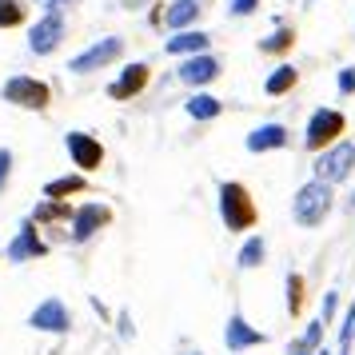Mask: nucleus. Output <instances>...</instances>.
I'll return each instance as SVG.
<instances>
[{"mask_svg":"<svg viewBox=\"0 0 355 355\" xmlns=\"http://www.w3.org/2000/svg\"><path fill=\"white\" fill-rule=\"evenodd\" d=\"M291 132L279 124V120H268V124H259V128L248 132V140H243V148L252 152V156H263V152H279V148H288Z\"/></svg>","mask_w":355,"mask_h":355,"instance_id":"13","label":"nucleus"},{"mask_svg":"<svg viewBox=\"0 0 355 355\" xmlns=\"http://www.w3.org/2000/svg\"><path fill=\"white\" fill-rule=\"evenodd\" d=\"M211 49V33H200V28H184V33L168 36V44H164V52L168 56H200V52Z\"/></svg>","mask_w":355,"mask_h":355,"instance_id":"16","label":"nucleus"},{"mask_svg":"<svg viewBox=\"0 0 355 355\" xmlns=\"http://www.w3.org/2000/svg\"><path fill=\"white\" fill-rule=\"evenodd\" d=\"M64 33H68V24H64V17H60V8H49V12L28 28V49H33L36 56H52V52L64 44Z\"/></svg>","mask_w":355,"mask_h":355,"instance_id":"7","label":"nucleus"},{"mask_svg":"<svg viewBox=\"0 0 355 355\" xmlns=\"http://www.w3.org/2000/svg\"><path fill=\"white\" fill-rule=\"evenodd\" d=\"M28 17V8L20 0H0V28H20Z\"/></svg>","mask_w":355,"mask_h":355,"instance_id":"23","label":"nucleus"},{"mask_svg":"<svg viewBox=\"0 0 355 355\" xmlns=\"http://www.w3.org/2000/svg\"><path fill=\"white\" fill-rule=\"evenodd\" d=\"M124 56V40L120 36H100L96 44H88L84 52H76L72 60H68V68L76 72V76H88V72H100V68L116 64Z\"/></svg>","mask_w":355,"mask_h":355,"instance_id":"6","label":"nucleus"},{"mask_svg":"<svg viewBox=\"0 0 355 355\" xmlns=\"http://www.w3.org/2000/svg\"><path fill=\"white\" fill-rule=\"evenodd\" d=\"M291 44H295V28H275L272 36H259L263 56H284V52H291Z\"/></svg>","mask_w":355,"mask_h":355,"instance_id":"22","label":"nucleus"},{"mask_svg":"<svg viewBox=\"0 0 355 355\" xmlns=\"http://www.w3.org/2000/svg\"><path fill=\"white\" fill-rule=\"evenodd\" d=\"M259 8V0H227V12L232 17H252Z\"/></svg>","mask_w":355,"mask_h":355,"instance_id":"31","label":"nucleus"},{"mask_svg":"<svg viewBox=\"0 0 355 355\" xmlns=\"http://www.w3.org/2000/svg\"><path fill=\"white\" fill-rule=\"evenodd\" d=\"M263 256H268V240L252 232V236L240 243V252H236V268H240V272H252V268L263 263Z\"/></svg>","mask_w":355,"mask_h":355,"instance_id":"19","label":"nucleus"},{"mask_svg":"<svg viewBox=\"0 0 355 355\" xmlns=\"http://www.w3.org/2000/svg\"><path fill=\"white\" fill-rule=\"evenodd\" d=\"M0 100H8V104H17V108H28V112H44L52 104V88L44 80L20 72V76H8V80H4Z\"/></svg>","mask_w":355,"mask_h":355,"instance_id":"5","label":"nucleus"},{"mask_svg":"<svg viewBox=\"0 0 355 355\" xmlns=\"http://www.w3.org/2000/svg\"><path fill=\"white\" fill-rule=\"evenodd\" d=\"M176 76L184 84H192L196 92L204 88V84H211L216 76H220V60L211 56V52H200V56H188V60H180Z\"/></svg>","mask_w":355,"mask_h":355,"instance_id":"14","label":"nucleus"},{"mask_svg":"<svg viewBox=\"0 0 355 355\" xmlns=\"http://www.w3.org/2000/svg\"><path fill=\"white\" fill-rule=\"evenodd\" d=\"M148 80H152V68H148L144 60H136V64H128L112 84H108V96L112 100H132V96H140V92L148 88Z\"/></svg>","mask_w":355,"mask_h":355,"instance_id":"15","label":"nucleus"},{"mask_svg":"<svg viewBox=\"0 0 355 355\" xmlns=\"http://www.w3.org/2000/svg\"><path fill=\"white\" fill-rule=\"evenodd\" d=\"M315 352H320V347H307L304 339H291L288 343V355H315Z\"/></svg>","mask_w":355,"mask_h":355,"instance_id":"32","label":"nucleus"},{"mask_svg":"<svg viewBox=\"0 0 355 355\" xmlns=\"http://www.w3.org/2000/svg\"><path fill=\"white\" fill-rule=\"evenodd\" d=\"M184 112L192 116V120H200V124H208V120H216V116L224 112V100L211 96V92H192V100L184 104Z\"/></svg>","mask_w":355,"mask_h":355,"instance_id":"18","label":"nucleus"},{"mask_svg":"<svg viewBox=\"0 0 355 355\" xmlns=\"http://www.w3.org/2000/svg\"><path fill=\"white\" fill-rule=\"evenodd\" d=\"M259 220V208H256V196L248 192V184L240 180H224L220 184V224L227 232H252Z\"/></svg>","mask_w":355,"mask_h":355,"instance_id":"1","label":"nucleus"},{"mask_svg":"<svg viewBox=\"0 0 355 355\" xmlns=\"http://www.w3.org/2000/svg\"><path fill=\"white\" fill-rule=\"evenodd\" d=\"M343 132H347V116L339 112V108H315L304 128V148L307 152H323L336 140H343Z\"/></svg>","mask_w":355,"mask_h":355,"instance_id":"4","label":"nucleus"},{"mask_svg":"<svg viewBox=\"0 0 355 355\" xmlns=\"http://www.w3.org/2000/svg\"><path fill=\"white\" fill-rule=\"evenodd\" d=\"M8 180H12V152L0 148V196H4V188H8Z\"/></svg>","mask_w":355,"mask_h":355,"instance_id":"29","label":"nucleus"},{"mask_svg":"<svg viewBox=\"0 0 355 355\" xmlns=\"http://www.w3.org/2000/svg\"><path fill=\"white\" fill-rule=\"evenodd\" d=\"M44 256H49V243L40 240L36 220H24L17 227V236L8 240V248H4V259L8 263H28V259H44Z\"/></svg>","mask_w":355,"mask_h":355,"instance_id":"8","label":"nucleus"},{"mask_svg":"<svg viewBox=\"0 0 355 355\" xmlns=\"http://www.w3.org/2000/svg\"><path fill=\"white\" fill-rule=\"evenodd\" d=\"M331 208H336V192H331V184H323L315 176L300 184L291 196V220L300 227H320L331 216Z\"/></svg>","mask_w":355,"mask_h":355,"instance_id":"2","label":"nucleus"},{"mask_svg":"<svg viewBox=\"0 0 355 355\" xmlns=\"http://www.w3.org/2000/svg\"><path fill=\"white\" fill-rule=\"evenodd\" d=\"M336 311H339V291H323L320 320H323V323H331V320H336Z\"/></svg>","mask_w":355,"mask_h":355,"instance_id":"28","label":"nucleus"},{"mask_svg":"<svg viewBox=\"0 0 355 355\" xmlns=\"http://www.w3.org/2000/svg\"><path fill=\"white\" fill-rule=\"evenodd\" d=\"M288 311L291 315L304 311V275L300 272H288Z\"/></svg>","mask_w":355,"mask_h":355,"instance_id":"25","label":"nucleus"},{"mask_svg":"<svg viewBox=\"0 0 355 355\" xmlns=\"http://www.w3.org/2000/svg\"><path fill=\"white\" fill-rule=\"evenodd\" d=\"M108 224H112V208L88 200V204H80V208L72 211V232L68 236H72V243H88L100 227H108Z\"/></svg>","mask_w":355,"mask_h":355,"instance_id":"11","label":"nucleus"},{"mask_svg":"<svg viewBox=\"0 0 355 355\" xmlns=\"http://www.w3.org/2000/svg\"><path fill=\"white\" fill-rule=\"evenodd\" d=\"M355 339V300L347 304V315H343V323H339V352H347Z\"/></svg>","mask_w":355,"mask_h":355,"instance_id":"26","label":"nucleus"},{"mask_svg":"<svg viewBox=\"0 0 355 355\" xmlns=\"http://www.w3.org/2000/svg\"><path fill=\"white\" fill-rule=\"evenodd\" d=\"M28 327H33V331H49V336H64L68 327H72V311H68L64 300L49 295V300H40V304L28 311Z\"/></svg>","mask_w":355,"mask_h":355,"instance_id":"9","label":"nucleus"},{"mask_svg":"<svg viewBox=\"0 0 355 355\" xmlns=\"http://www.w3.org/2000/svg\"><path fill=\"white\" fill-rule=\"evenodd\" d=\"M311 172H315V180L331 184V188L343 184V180H352V172H355V140H336L331 148L315 152Z\"/></svg>","mask_w":355,"mask_h":355,"instance_id":"3","label":"nucleus"},{"mask_svg":"<svg viewBox=\"0 0 355 355\" xmlns=\"http://www.w3.org/2000/svg\"><path fill=\"white\" fill-rule=\"evenodd\" d=\"M295 80H300V72H295L291 64H275L272 76L263 80V92H268V96H284V92L295 88Z\"/></svg>","mask_w":355,"mask_h":355,"instance_id":"21","label":"nucleus"},{"mask_svg":"<svg viewBox=\"0 0 355 355\" xmlns=\"http://www.w3.org/2000/svg\"><path fill=\"white\" fill-rule=\"evenodd\" d=\"M80 192H88V180H84V172L49 180V184H44V200H68V196H80Z\"/></svg>","mask_w":355,"mask_h":355,"instance_id":"20","label":"nucleus"},{"mask_svg":"<svg viewBox=\"0 0 355 355\" xmlns=\"http://www.w3.org/2000/svg\"><path fill=\"white\" fill-rule=\"evenodd\" d=\"M64 148H68L72 164L80 168L84 176H88V172H96L100 164H104V144H100L96 136H88V132H68Z\"/></svg>","mask_w":355,"mask_h":355,"instance_id":"12","label":"nucleus"},{"mask_svg":"<svg viewBox=\"0 0 355 355\" xmlns=\"http://www.w3.org/2000/svg\"><path fill=\"white\" fill-rule=\"evenodd\" d=\"M0 259H4V252H0Z\"/></svg>","mask_w":355,"mask_h":355,"instance_id":"36","label":"nucleus"},{"mask_svg":"<svg viewBox=\"0 0 355 355\" xmlns=\"http://www.w3.org/2000/svg\"><path fill=\"white\" fill-rule=\"evenodd\" d=\"M192 355H204V352H192Z\"/></svg>","mask_w":355,"mask_h":355,"instance_id":"35","label":"nucleus"},{"mask_svg":"<svg viewBox=\"0 0 355 355\" xmlns=\"http://www.w3.org/2000/svg\"><path fill=\"white\" fill-rule=\"evenodd\" d=\"M36 4H44V8H60V4H72V0H36Z\"/></svg>","mask_w":355,"mask_h":355,"instance_id":"33","label":"nucleus"},{"mask_svg":"<svg viewBox=\"0 0 355 355\" xmlns=\"http://www.w3.org/2000/svg\"><path fill=\"white\" fill-rule=\"evenodd\" d=\"M336 88H339V96H352L355 92V68H339Z\"/></svg>","mask_w":355,"mask_h":355,"instance_id":"30","label":"nucleus"},{"mask_svg":"<svg viewBox=\"0 0 355 355\" xmlns=\"http://www.w3.org/2000/svg\"><path fill=\"white\" fill-rule=\"evenodd\" d=\"M268 343V331H259L256 323H248L243 320V311H232L224 323V347L227 355H243V352H252V347H263Z\"/></svg>","mask_w":355,"mask_h":355,"instance_id":"10","label":"nucleus"},{"mask_svg":"<svg viewBox=\"0 0 355 355\" xmlns=\"http://www.w3.org/2000/svg\"><path fill=\"white\" fill-rule=\"evenodd\" d=\"M204 12V4L200 0H172L168 8H164V24L172 28V33H184V28H196V20Z\"/></svg>","mask_w":355,"mask_h":355,"instance_id":"17","label":"nucleus"},{"mask_svg":"<svg viewBox=\"0 0 355 355\" xmlns=\"http://www.w3.org/2000/svg\"><path fill=\"white\" fill-rule=\"evenodd\" d=\"M323 327H327L323 320H311V323L304 327V336H300V339H304L307 347H323Z\"/></svg>","mask_w":355,"mask_h":355,"instance_id":"27","label":"nucleus"},{"mask_svg":"<svg viewBox=\"0 0 355 355\" xmlns=\"http://www.w3.org/2000/svg\"><path fill=\"white\" fill-rule=\"evenodd\" d=\"M33 220L36 224H40V220H72V208H68L64 200H44V204L33 211Z\"/></svg>","mask_w":355,"mask_h":355,"instance_id":"24","label":"nucleus"},{"mask_svg":"<svg viewBox=\"0 0 355 355\" xmlns=\"http://www.w3.org/2000/svg\"><path fill=\"white\" fill-rule=\"evenodd\" d=\"M315 355H331V352H327V347H320V352H315Z\"/></svg>","mask_w":355,"mask_h":355,"instance_id":"34","label":"nucleus"}]
</instances>
